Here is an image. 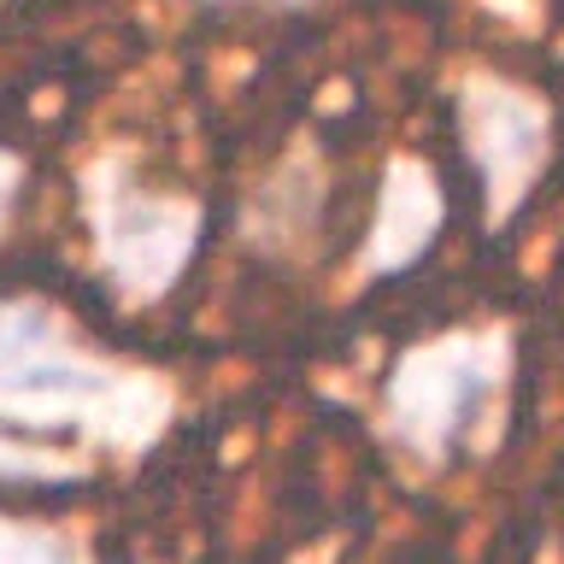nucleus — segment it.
I'll return each instance as SVG.
<instances>
[{
    "instance_id": "obj_1",
    "label": "nucleus",
    "mask_w": 564,
    "mask_h": 564,
    "mask_svg": "<svg viewBox=\"0 0 564 564\" xmlns=\"http://www.w3.org/2000/svg\"><path fill=\"white\" fill-rule=\"evenodd\" d=\"M506 377V335H447L405 352L388 382V423L423 458H447V447L482 417Z\"/></svg>"
},
{
    "instance_id": "obj_2",
    "label": "nucleus",
    "mask_w": 564,
    "mask_h": 564,
    "mask_svg": "<svg viewBox=\"0 0 564 564\" xmlns=\"http://www.w3.org/2000/svg\"><path fill=\"white\" fill-rule=\"evenodd\" d=\"M458 112H465L470 159L488 183V212L506 218V212L529 194L535 171L546 165V106L529 95V88L476 77V83H465Z\"/></svg>"
},
{
    "instance_id": "obj_3",
    "label": "nucleus",
    "mask_w": 564,
    "mask_h": 564,
    "mask_svg": "<svg viewBox=\"0 0 564 564\" xmlns=\"http://www.w3.org/2000/svg\"><path fill=\"white\" fill-rule=\"evenodd\" d=\"M441 224V188L435 176L417 165V159H394L388 165V188H382V206H377V229H370V253L365 264L370 271H400L405 259H417L430 247Z\"/></svg>"
}]
</instances>
